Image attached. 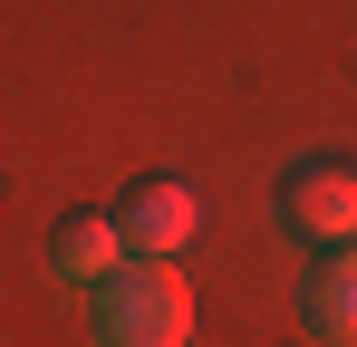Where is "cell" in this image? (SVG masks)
Here are the masks:
<instances>
[{"mask_svg":"<svg viewBox=\"0 0 357 347\" xmlns=\"http://www.w3.org/2000/svg\"><path fill=\"white\" fill-rule=\"evenodd\" d=\"M116 231H126L135 261H174L183 241L203 231V193H193L183 174H135L116 193Z\"/></svg>","mask_w":357,"mask_h":347,"instance_id":"cell-3","label":"cell"},{"mask_svg":"<svg viewBox=\"0 0 357 347\" xmlns=\"http://www.w3.org/2000/svg\"><path fill=\"white\" fill-rule=\"evenodd\" d=\"M271 213H280V231L309 241V251H348L357 241V164H338V155L290 164L280 193H271Z\"/></svg>","mask_w":357,"mask_h":347,"instance_id":"cell-2","label":"cell"},{"mask_svg":"<svg viewBox=\"0 0 357 347\" xmlns=\"http://www.w3.org/2000/svg\"><path fill=\"white\" fill-rule=\"evenodd\" d=\"M299 328L328 347H357V251H309L299 270Z\"/></svg>","mask_w":357,"mask_h":347,"instance_id":"cell-4","label":"cell"},{"mask_svg":"<svg viewBox=\"0 0 357 347\" xmlns=\"http://www.w3.org/2000/svg\"><path fill=\"white\" fill-rule=\"evenodd\" d=\"M87 338L97 347H183L193 338V289H183V270L126 251L116 270L87 289Z\"/></svg>","mask_w":357,"mask_h":347,"instance_id":"cell-1","label":"cell"},{"mask_svg":"<svg viewBox=\"0 0 357 347\" xmlns=\"http://www.w3.org/2000/svg\"><path fill=\"white\" fill-rule=\"evenodd\" d=\"M126 261V231H116V213H68L59 231H49V270H59L68 289H97L107 270Z\"/></svg>","mask_w":357,"mask_h":347,"instance_id":"cell-5","label":"cell"}]
</instances>
